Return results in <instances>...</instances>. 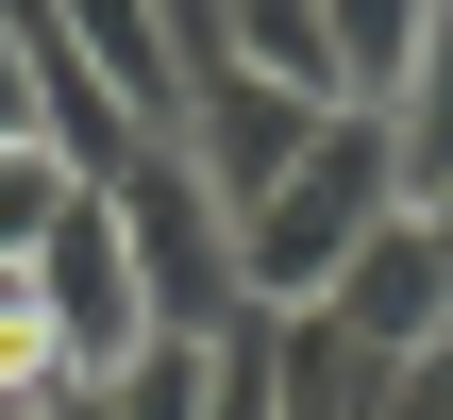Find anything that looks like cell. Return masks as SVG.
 I'll return each instance as SVG.
<instances>
[{"label":"cell","mask_w":453,"mask_h":420,"mask_svg":"<svg viewBox=\"0 0 453 420\" xmlns=\"http://www.w3.org/2000/svg\"><path fill=\"white\" fill-rule=\"evenodd\" d=\"M387 219H403V152H387V118H370V101H336V118L303 135V168H286L269 202H235V286L286 320V303H319Z\"/></svg>","instance_id":"cell-1"},{"label":"cell","mask_w":453,"mask_h":420,"mask_svg":"<svg viewBox=\"0 0 453 420\" xmlns=\"http://www.w3.org/2000/svg\"><path fill=\"white\" fill-rule=\"evenodd\" d=\"M101 202H118V236H134L168 337H235V320H252V286H235V202L185 168V135H134V152L101 168Z\"/></svg>","instance_id":"cell-2"},{"label":"cell","mask_w":453,"mask_h":420,"mask_svg":"<svg viewBox=\"0 0 453 420\" xmlns=\"http://www.w3.org/2000/svg\"><path fill=\"white\" fill-rule=\"evenodd\" d=\"M34 303H50V337H67V370L101 387V370H134V337H168L151 320V269H134V236H118V202L84 185L67 202V236L34 253Z\"/></svg>","instance_id":"cell-3"},{"label":"cell","mask_w":453,"mask_h":420,"mask_svg":"<svg viewBox=\"0 0 453 420\" xmlns=\"http://www.w3.org/2000/svg\"><path fill=\"white\" fill-rule=\"evenodd\" d=\"M319 118H336V101H303V84H269V67H202V84H185V168H202L219 202H269Z\"/></svg>","instance_id":"cell-4"},{"label":"cell","mask_w":453,"mask_h":420,"mask_svg":"<svg viewBox=\"0 0 453 420\" xmlns=\"http://www.w3.org/2000/svg\"><path fill=\"white\" fill-rule=\"evenodd\" d=\"M319 320H336V337H370L387 370L453 354V269H437V219L403 202V219H387V236H370V253H353V269L319 286Z\"/></svg>","instance_id":"cell-5"},{"label":"cell","mask_w":453,"mask_h":420,"mask_svg":"<svg viewBox=\"0 0 453 420\" xmlns=\"http://www.w3.org/2000/svg\"><path fill=\"white\" fill-rule=\"evenodd\" d=\"M50 34L84 51V84L134 118V135H185V34L151 0H50Z\"/></svg>","instance_id":"cell-6"},{"label":"cell","mask_w":453,"mask_h":420,"mask_svg":"<svg viewBox=\"0 0 453 420\" xmlns=\"http://www.w3.org/2000/svg\"><path fill=\"white\" fill-rule=\"evenodd\" d=\"M387 387H403V370H387L370 337H336L319 303L269 320V420H387Z\"/></svg>","instance_id":"cell-7"},{"label":"cell","mask_w":453,"mask_h":420,"mask_svg":"<svg viewBox=\"0 0 453 420\" xmlns=\"http://www.w3.org/2000/svg\"><path fill=\"white\" fill-rule=\"evenodd\" d=\"M437 17H453V0H319V34H336V101H370V118H387V101H403V67L437 51Z\"/></svg>","instance_id":"cell-8"},{"label":"cell","mask_w":453,"mask_h":420,"mask_svg":"<svg viewBox=\"0 0 453 420\" xmlns=\"http://www.w3.org/2000/svg\"><path fill=\"white\" fill-rule=\"evenodd\" d=\"M387 152H403V202H453V17L403 67V101H387Z\"/></svg>","instance_id":"cell-9"},{"label":"cell","mask_w":453,"mask_h":420,"mask_svg":"<svg viewBox=\"0 0 453 420\" xmlns=\"http://www.w3.org/2000/svg\"><path fill=\"white\" fill-rule=\"evenodd\" d=\"M118 420H219V337H134V370H101Z\"/></svg>","instance_id":"cell-10"},{"label":"cell","mask_w":453,"mask_h":420,"mask_svg":"<svg viewBox=\"0 0 453 420\" xmlns=\"http://www.w3.org/2000/svg\"><path fill=\"white\" fill-rule=\"evenodd\" d=\"M67 202H84V168H67L50 135H17V152H0V269H34V253L67 236Z\"/></svg>","instance_id":"cell-11"},{"label":"cell","mask_w":453,"mask_h":420,"mask_svg":"<svg viewBox=\"0 0 453 420\" xmlns=\"http://www.w3.org/2000/svg\"><path fill=\"white\" fill-rule=\"evenodd\" d=\"M235 67H269V84L336 101V34H319V0H235Z\"/></svg>","instance_id":"cell-12"},{"label":"cell","mask_w":453,"mask_h":420,"mask_svg":"<svg viewBox=\"0 0 453 420\" xmlns=\"http://www.w3.org/2000/svg\"><path fill=\"white\" fill-rule=\"evenodd\" d=\"M0 387H17V404L84 387V370H67V337H50V303H34V269H0Z\"/></svg>","instance_id":"cell-13"},{"label":"cell","mask_w":453,"mask_h":420,"mask_svg":"<svg viewBox=\"0 0 453 420\" xmlns=\"http://www.w3.org/2000/svg\"><path fill=\"white\" fill-rule=\"evenodd\" d=\"M17 135H50V101H34V34L0 17V152H17Z\"/></svg>","instance_id":"cell-14"},{"label":"cell","mask_w":453,"mask_h":420,"mask_svg":"<svg viewBox=\"0 0 453 420\" xmlns=\"http://www.w3.org/2000/svg\"><path fill=\"white\" fill-rule=\"evenodd\" d=\"M387 420H453V354H420V370L387 387Z\"/></svg>","instance_id":"cell-15"},{"label":"cell","mask_w":453,"mask_h":420,"mask_svg":"<svg viewBox=\"0 0 453 420\" xmlns=\"http://www.w3.org/2000/svg\"><path fill=\"white\" fill-rule=\"evenodd\" d=\"M34 420H118V404H101V387H50V404H34Z\"/></svg>","instance_id":"cell-16"},{"label":"cell","mask_w":453,"mask_h":420,"mask_svg":"<svg viewBox=\"0 0 453 420\" xmlns=\"http://www.w3.org/2000/svg\"><path fill=\"white\" fill-rule=\"evenodd\" d=\"M420 219H437V269H453V202H420Z\"/></svg>","instance_id":"cell-17"},{"label":"cell","mask_w":453,"mask_h":420,"mask_svg":"<svg viewBox=\"0 0 453 420\" xmlns=\"http://www.w3.org/2000/svg\"><path fill=\"white\" fill-rule=\"evenodd\" d=\"M0 420H34V404H17V387H0Z\"/></svg>","instance_id":"cell-18"}]
</instances>
